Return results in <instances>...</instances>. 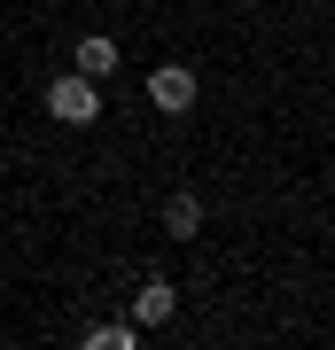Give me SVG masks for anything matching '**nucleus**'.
Wrapping results in <instances>:
<instances>
[{"mask_svg":"<svg viewBox=\"0 0 335 350\" xmlns=\"http://www.w3.org/2000/svg\"><path fill=\"white\" fill-rule=\"evenodd\" d=\"M47 109L62 117V125H94V117H101V78H86V70H62L55 86H47Z\"/></svg>","mask_w":335,"mask_h":350,"instance_id":"1","label":"nucleus"},{"mask_svg":"<svg viewBox=\"0 0 335 350\" xmlns=\"http://www.w3.org/2000/svg\"><path fill=\"white\" fill-rule=\"evenodd\" d=\"M149 101L164 117H187V109H195V70H187V63H156L149 70Z\"/></svg>","mask_w":335,"mask_h":350,"instance_id":"2","label":"nucleus"},{"mask_svg":"<svg viewBox=\"0 0 335 350\" xmlns=\"http://www.w3.org/2000/svg\"><path fill=\"white\" fill-rule=\"evenodd\" d=\"M117 63H125V47H117L110 31H86V39L71 47V70H86V78H110Z\"/></svg>","mask_w":335,"mask_h":350,"instance_id":"3","label":"nucleus"},{"mask_svg":"<svg viewBox=\"0 0 335 350\" xmlns=\"http://www.w3.org/2000/svg\"><path fill=\"white\" fill-rule=\"evenodd\" d=\"M172 312H179V288L164 280V273H156V280H140V296H133V327H164Z\"/></svg>","mask_w":335,"mask_h":350,"instance_id":"4","label":"nucleus"},{"mask_svg":"<svg viewBox=\"0 0 335 350\" xmlns=\"http://www.w3.org/2000/svg\"><path fill=\"white\" fill-rule=\"evenodd\" d=\"M164 234H172V241H195L203 234V202L195 195H172V202H164Z\"/></svg>","mask_w":335,"mask_h":350,"instance_id":"5","label":"nucleus"},{"mask_svg":"<svg viewBox=\"0 0 335 350\" xmlns=\"http://www.w3.org/2000/svg\"><path fill=\"white\" fill-rule=\"evenodd\" d=\"M86 342H94V350H133L140 327H133V319H110V327H86Z\"/></svg>","mask_w":335,"mask_h":350,"instance_id":"6","label":"nucleus"}]
</instances>
